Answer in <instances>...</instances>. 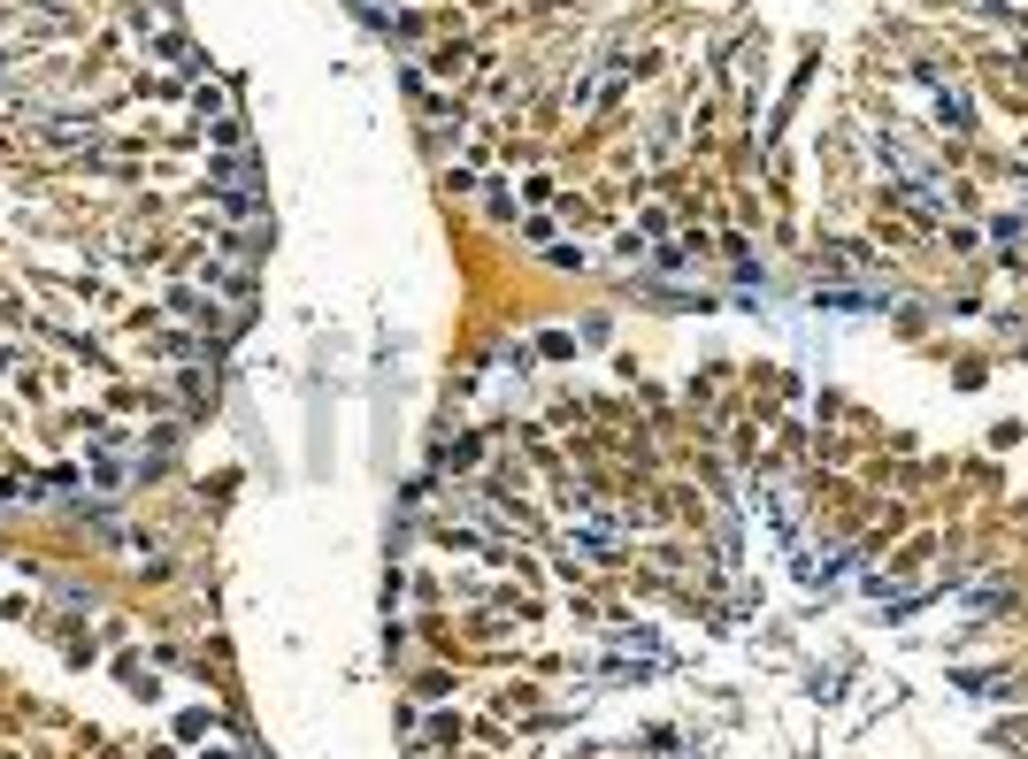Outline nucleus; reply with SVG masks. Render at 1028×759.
Instances as JSON below:
<instances>
[{
    "label": "nucleus",
    "instance_id": "f257e3e1",
    "mask_svg": "<svg viewBox=\"0 0 1028 759\" xmlns=\"http://www.w3.org/2000/svg\"><path fill=\"white\" fill-rule=\"evenodd\" d=\"M1020 185H1028V177H1020Z\"/></svg>",
    "mask_w": 1028,
    "mask_h": 759
}]
</instances>
